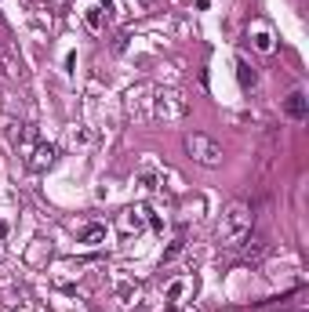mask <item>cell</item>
I'll list each match as a JSON object with an SVG mask.
<instances>
[{"label": "cell", "mask_w": 309, "mask_h": 312, "mask_svg": "<svg viewBox=\"0 0 309 312\" xmlns=\"http://www.w3.org/2000/svg\"><path fill=\"white\" fill-rule=\"evenodd\" d=\"M251 225H255V218H251V207L247 204H229L219 218V229H215V236H219V243L226 247H240L247 236H251Z\"/></svg>", "instance_id": "cell-1"}, {"label": "cell", "mask_w": 309, "mask_h": 312, "mask_svg": "<svg viewBox=\"0 0 309 312\" xmlns=\"http://www.w3.org/2000/svg\"><path fill=\"white\" fill-rule=\"evenodd\" d=\"M149 113L157 120H182L189 116V98L182 95L178 87H153L149 91Z\"/></svg>", "instance_id": "cell-2"}, {"label": "cell", "mask_w": 309, "mask_h": 312, "mask_svg": "<svg viewBox=\"0 0 309 312\" xmlns=\"http://www.w3.org/2000/svg\"><path fill=\"white\" fill-rule=\"evenodd\" d=\"M182 149H185V156H189L193 164H200V167H219L222 164V145L215 142V138H208L204 131H189L182 138Z\"/></svg>", "instance_id": "cell-3"}, {"label": "cell", "mask_w": 309, "mask_h": 312, "mask_svg": "<svg viewBox=\"0 0 309 312\" xmlns=\"http://www.w3.org/2000/svg\"><path fill=\"white\" fill-rule=\"evenodd\" d=\"M284 113L291 120H305L309 116V98H305V91H291V95L284 98Z\"/></svg>", "instance_id": "cell-4"}, {"label": "cell", "mask_w": 309, "mask_h": 312, "mask_svg": "<svg viewBox=\"0 0 309 312\" xmlns=\"http://www.w3.org/2000/svg\"><path fill=\"white\" fill-rule=\"evenodd\" d=\"M51 160H55V145H37L26 164H29V171H44V167H51Z\"/></svg>", "instance_id": "cell-5"}, {"label": "cell", "mask_w": 309, "mask_h": 312, "mask_svg": "<svg viewBox=\"0 0 309 312\" xmlns=\"http://www.w3.org/2000/svg\"><path fill=\"white\" fill-rule=\"evenodd\" d=\"M237 80H240V87H255L258 84V73H255V66H247V58L237 62Z\"/></svg>", "instance_id": "cell-6"}, {"label": "cell", "mask_w": 309, "mask_h": 312, "mask_svg": "<svg viewBox=\"0 0 309 312\" xmlns=\"http://www.w3.org/2000/svg\"><path fill=\"white\" fill-rule=\"evenodd\" d=\"M76 240L80 243H98V240H106V225H84L76 232Z\"/></svg>", "instance_id": "cell-7"}, {"label": "cell", "mask_w": 309, "mask_h": 312, "mask_svg": "<svg viewBox=\"0 0 309 312\" xmlns=\"http://www.w3.org/2000/svg\"><path fill=\"white\" fill-rule=\"evenodd\" d=\"M146 207H128V211H124V229H142L146 225Z\"/></svg>", "instance_id": "cell-8"}, {"label": "cell", "mask_w": 309, "mask_h": 312, "mask_svg": "<svg viewBox=\"0 0 309 312\" xmlns=\"http://www.w3.org/2000/svg\"><path fill=\"white\" fill-rule=\"evenodd\" d=\"M84 22H87V29H95V33H98V29L106 26V15H102V8L95 4V8H87L84 11Z\"/></svg>", "instance_id": "cell-9"}, {"label": "cell", "mask_w": 309, "mask_h": 312, "mask_svg": "<svg viewBox=\"0 0 309 312\" xmlns=\"http://www.w3.org/2000/svg\"><path fill=\"white\" fill-rule=\"evenodd\" d=\"M255 48H258V51H266V55L273 51V37L266 33V29H258V33H255Z\"/></svg>", "instance_id": "cell-10"}, {"label": "cell", "mask_w": 309, "mask_h": 312, "mask_svg": "<svg viewBox=\"0 0 309 312\" xmlns=\"http://www.w3.org/2000/svg\"><path fill=\"white\" fill-rule=\"evenodd\" d=\"M182 247H185V240H175V243H171V247H167V251H164V261L178 258V254H182Z\"/></svg>", "instance_id": "cell-11"}, {"label": "cell", "mask_w": 309, "mask_h": 312, "mask_svg": "<svg viewBox=\"0 0 309 312\" xmlns=\"http://www.w3.org/2000/svg\"><path fill=\"white\" fill-rule=\"evenodd\" d=\"M182 290H185V283L178 279V283H171V290H167V298H171V301H178V298H182Z\"/></svg>", "instance_id": "cell-12"}, {"label": "cell", "mask_w": 309, "mask_h": 312, "mask_svg": "<svg viewBox=\"0 0 309 312\" xmlns=\"http://www.w3.org/2000/svg\"><path fill=\"white\" fill-rule=\"evenodd\" d=\"M284 312H305V305H295V308H284Z\"/></svg>", "instance_id": "cell-13"}, {"label": "cell", "mask_w": 309, "mask_h": 312, "mask_svg": "<svg viewBox=\"0 0 309 312\" xmlns=\"http://www.w3.org/2000/svg\"><path fill=\"white\" fill-rule=\"evenodd\" d=\"M138 4H149V0H138Z\"/></svg>", "instance_id": "cell-14"}]
</instances>
